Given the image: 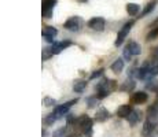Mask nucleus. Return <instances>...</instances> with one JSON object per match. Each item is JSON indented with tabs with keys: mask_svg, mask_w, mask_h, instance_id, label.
I'll return each instance as SVG.
<instances>
[{
	"mask_svg": "<svg viewBox=\"0 0 158 137\" xmlns=\"http://www.w3.org/2000/svg\"><path fill=\"white\" fill-rule=\"evenodd\" d=\"M110 117V112L107 111V110L106 108H99L98 111H96V117H95V119L98 121V122H105L106 119H107V118Z\"/></svg>",
	"mask_w": 158,
	"mask_h": 137,
	"instance_id": "9",
	"label": "nucleus"
},
{
	"mask_svg": "<svg viewBox=\"0 0 158 137\" xmlns=\"http://www.w3.org/2000/svg\"><path fill=\"white\" fill-rule=\"evenodd\" d=\"M65 136H66V127H62V129L56 130L54 133V137H65Z\"/></svg>",
	"mask_w": 158,
	"mask_h": 137,
	"instance_id": "27",
	"label": "nucleus"
},
{
	"mask_svg": "<svg viewBox=\"0 0 158 137\" xmlns=\"http://www.w3.org/2000/svg\"><path fill=\"white\" fill-rule=\"evenodd\" d=\"M154 129H156V125L148 122V121H146L144 125H143V129H142V135H143L144 137L151 136L153 135V132H154Z\"/></svg>",
	"mask_w": 158,
	"mask_h": 137,
	"instance_id": "10",
	"label": "nucleus"
},
{
	"mask_svg": "<svg viewBox=\"0 0 158 137\" xmlns=\"http://www.w3.org/2000/svg\"><path fill=\"white\" fill-rule=\"evenodd\" d=\"M78 100L77 99H74V100H70V102H68V103H63V104H60V106H58V107H55V110H54V115L59 119V118H62V117H66L68 115V112H69V110H70V107L73 104H76Z\"/></svg>",
	"mask_w": 158,
	"mask_h": 137,
	"instance_id": "2",
	"label": "nucleus"
},
{
	"mask_svg": "<svg viewBox=\"0 0 158 137\" xmlns=\"http://www.w3.org/2000/svg\"><path fill=\"white\" fill-rule=\"evenodd\" d=\"M103 74V69H99V70H95V71L92 73V74L89 75V78L91 80H95V78H98V77H101V75Z\"/></svg>",
	"mask_w": 158,
	"mask_h": 137,
	"instance_id": "26",
	"label": "nucleus"
},
{
	"mask_svg": "<svg viewBox=\"0 0 158 137\" xmlns=\"http://www.w3.org/2000/svg\"><path fill=\"white\" fill-rule=\"evenodd\" d=\"M105 26H106V21L101 17H95L88 21V27L95 30V32H102V30L105 29Z\"/></svg>",
	"mask_w": 158,
	"mask_h": 137,
	"instance_id": "4",
	"label": "nucleus"
},
{
	"mask_svg": "<svg viewBox=\"0 0 158 137\" xmlns=\"http://www.w3.org/2000/svg\"><path fill=\"white\" fill-rule=\"evenodd\" d=\"M156 6H157V2H156V0H154V2H150V3H148V4L144 7V10L142 11L140 18H143V17H146V15H148V14H150L151 11H153L154 8H156Z\"/></svg>",
	"mask_w": 158,
	"mask_h": 137,
	"instance_id": "19",
	"label": "nucleus"
},
{
	"mask_svg": "<svg viewBox=\"0 0 158 137\" xmlns=\"http://www.w3.org/2000/svg\"><path fill=\"white\" fill-rule=\"evenodd\" d=\"M140 10V6L136 4V3H128L127 4V13L129 15H136Z\"/></svg>",
	"mask_w": 158,
	"mask_h": 137,
	"instance_id": "16",
	"label": "nucleus"
},
{
	"mask_svg": "<svg viewBox=\"0 0 158 137\" xmlns=\"http://www.w3.org/2000/svg\"><path fill=\"white\" fill-rule=\"evenodd\" d=\"M156 55H157V58H158V47L156 48Z\"/></svg>",
	"mask_w": 158,
	"mask_h": 137,
	"instance_id": "30",
	"label": "nucleus"
},
{
	"mask_svg": "<svg viewBox=\"0 0 158 137\" xmlns=\"http://www.w3.org/2000/svg\"><path fill=\"white\" fill-rule=\"evenodd\" d=\"M124 69V59H121V58H118L117 60L111 65V70H113L114 73H121Z\"/></svg>",
	"mask_w": 158,
	"mask_h": 137,
	"instance_id": "18",
	"label": "nucleus"
},
{
	"mask_svg": "<svg viewBox=\"0 0 158 137\" xmlns=\"http://www.w3.org/2000/svg\"><path fill=\"white\" fill-rule=\"evenodd\" d=\"M132 56H133V55H132V52H131L129 48H128V47L124 48V59L128 60V62H129V60L132 59Z\"/></svg>",
	"mask_w": 158,
	"mask_h": 137,
	"instance_id": "24",
	"label": "nucleus"
},
{
	"mask_svg": "<svg viewBox=\"0 0 158 137\" xmlns=\"http://www.w3.org/2000/svg\"><path fill=\"white\" fill-rule=\"evenodd\" d=\"M127 47L131 50V52H132V55H140V52H142V47L138 44V42H135V41H131Z\"/></svg>",
	"mask_w": 158,
	"mask_h": 137,
	"instance_id": "17",
	"label": "nucleus"
},
{
	"mask_svg": "<svg viewBox=\"0 0 158 137\" xmlns=\"http://www.w3.org/2000/svg\"><path fill=\"white\" fill-rule=\"evenodd\" d=\"M131 112H132V107L128 104L121 106V107H118V110H117V115L120 118H128V115Z\"/></svg>",
	"mask_w": 158,
	"mask_h": 137,
	"instance_id": "11",
	"label": "nucleus"
},
{
	"mask_svg": "<svg viewBox=\"0 0 158 137\" xmlns=\"http://www.w3.org/2000/svg\"><path fill=\"white\" fill-rule=\"evenodd\" d=\"M135 87H136V82L133 80H128V81H125L123 85H121L120 89L123 91V92H131V91H132Z\"/></svg>",
	"mask_w": 158,
	"mask_h": 137,
	"instance_id": "14",
	"label": "nucleus"
},
{
	"mask_svg": "<svg viewBox=\"0 0 158 137\" xmlns=\"http://www.w3.org/2000/svg\"><path fill=\"white\" fill-rule=\"evenodd\" d=\"M56 4V0H43L41 2V11H54V7Z\"/></svg>",
	"mask_w": 158,
	"mask_h": 137,
	"instance_id": "12",
	"label": "nucleus"
},
{
	"mask_svg": "<svg viewBox=\"0 0 158 137\" xmlns=\"http://www.w3.org/2000/svg\"><path fill=\"white\" fill-rule=\"evenodd\" d=\"M55 103H56V100L52 99V97H50V96H45L43 99V104L45 106V107H51V106H54Z\"/></svg>",
	"mask_w": 158,
	"mask_h": 137,
	"instance_id": "22",
	"label": "nucleus"
},
{
	"mask_svg": "<svg viewBox=\"0 0 158 137\" xmlns=\"http://www.w3.org/2000/svg\"><path fill=\"white\" fill-rule=\"evenodd\" d=\"M41 34H43L44 38H47V37L54 38L58 34V30L55 29V27H52V26H44L43 30H41Z\"/></svg>",
	"mask_w": 158,
	"mask_h": 137,
	"instance_id": "7",
	"label": "nucleus"
},
{
	"mask_svg": "<svg viewBox=\"0 0 158 137\" xmlns=\"http://www.w3.org/2000/svg\"><path fill=\"white\" fill-rule=\"evenodd\" d=\"M157 36H158V26H157V27H154V29L147 34V40H154V38H156Z\"/></svg>",
	"mask_w": 158,
	"mask_h": 137,
	"instance_id": "23",
	"label": "nucleus"
},
{
	"mask_svg": "<svg viewBox=\"0 0 158 137\" xmlns=\"http://www.w3.org/2000/svg\"><path fill=\"white\" fill-rule=\"evenodd\" d=\"M127 119H128V122L133 126V125H136L139 121L142 119V112L138 111V110H132V112L128 115V118H127Z\"/></svg>",
	"mask_w": 158,
	"mask_h": 137,
	"instance_id": "6",
	"label": "nucleus"
},
{
	"mask_svg": "<svg viewBox=\"0 0 158 137\" xmlns=\"http://www.w3.org/2000/svg\"><path fill=\"white\" fill-rule=\"evenodd\" d=\"M66 122H68V125L74 123L76 122V117L73 114H68V115H66Z\"/></svg>",
	"mask_w": 158,
	"mask_h": 137,
	"instance_id": "29",
	"label": "nucleus"
},
{
	"mask_svg": "<svg viewBox=\"0 0 158 137\" xmlns=\"http://www.w3.org/2000/svg\"><path fill=\"white\" fill-rule=\"evenodd\" d=\"M109 95H110V92H107V91H98L96 97H98V99H105V97H107Z\"/></svg>",
	"mask_w": 158,
	"mask_h": 137,
	"instance_id": "28",
	"label": "nucleus"
},
{
	"mask_svg": "<svg viewBox=\"0 0 158 137\" xmlns=\"http://www.w3.org/2000/svg\"><path fill=\"white\" fill-rule=\"evenodd\" d=\"M84 21L80 17H72L63 23V27L66 30H70V32H78V30L83 27Z\"/></svg>",
	"mask_w": 158,
	"mask_h": 137,
	"instance_id": "1",
	"label": "nucleus"
},
{
	"mask_svg": "<svg viewBox=\"0 0 158 137\" xmlns=\"http://www.w3.org/2000/svg\"><path fill=\"white\" fill-rule=\"evenodd\" d=\"M52 51H51V48L50 47H45L44 50H43V52H41V59L43 60H48L50 58H52Z\"/></svg>",
	"mask_w": 158,
	"mask_h": 137,
	"instance_id": "21",
	"label": "nucleus"
},
{
	"mask_svg": "<svg viewBox=\"0 0 158 137\" xmlns=\"http://www.w3.org/2000/svg\"><path fill=\"white\" fill-rule=\"evenodd\" d=\"M96 102H98V97H88V99H87L88 107L94 108V107H95V104H96Z\"/></svg>",
	"mask_w": 158,
	"mask_h": 137,
	"instance_id": "25",
	"label": "nucleus"
},
{
	"mask_svg": "<svg viewBox=\"0 0 158 137\" xmlns=\"http://www.w3.org/2000/svg\"><path fill=\"white\" fill-rule=\"evenodd\" d=\"M69 45H72V41H60V42H55V44L51 45V51H52L54 55L59 54L62 50H65V48H68Z\"/></svg>",
	"mask_w": 158,
	"mask_h": 137,
	"instance_id": "5",
	"label": "nucleus"
},
{
	"mask_svg": "<svg viewBox=\"0 0 158 137\" xmlns=\"http://www.w3.org/2000/svg\"><path fill=\"white\" fill-rule=\"evenodd\" d=\"M148 71H150L151 77L158 74V58H157V59L150 60V62H148Z\"/></svg>",
	"mask_w": 158,
	"mask_h": 137,
	"instance_id": "15",
	"label": "nucleus"
},
{
	"mask_svg": "<svg viewBox=\"0 0 158 137\" xmlns=\"http://www.w3.org/2000/svg\"><path fill=\"white\" fill-rule=\"evenodd\" d=\"M147 99H148V96L146 92H136L132 96V102L136 103V104H142V103L147 102Z\"/></svg>",
	"mask_w": 158,
	"mask_h": 137,
	"instance_id": "8",
	"label": "nucleus"
},
{
	"mask_svg": "<svg viewBox=\"0 0 158 137\" xmlns=\"http://www.w3.org/2000/svg\"><path fill=\"white\" fill-rule=\"evenodd\" d=\"M85 88H87V81L78 80V81H74V84H73V91L77 93H81Z\"/></svg>",
	"mask_w": 158,
	"mask_h": 137,
	"instance_id": "13",
	"label": "nucleus"
},
{
	"mask_svg": "<svg viewBox=\"0 0 158 137\" xmlns=\"http://www.w3.org/2000/svg\"><path fill=\"white\" fill-rule=\"evenodd\" d=\"M132 26H133V21H129V22H127L125 25L121 27V30L118 32L117 40H115V42H114L115 47H120V45L123 44L124 40H125V37L128 36V33L131 32V29H132Z\"/></svg>",
	"mask_w": 158,
	"mask_h": 137,
	"instance_id": "3",
	"label": "nucleus"
},
{
	"mask_svg": "<svg viewBox=\"0 0 158 137\" xmlns=\"http://www.w3.org/2000/svg\"><path fill=\"white\" fill-rule=\"evenodd\" d=\"M56 119H58V118L55 117V115H54V112H52V114H48L47 117L44 118V119H43V122H44L45 126H50V125H52V123L55 122Z\"/></svg>",
	"mask_w": 158,
	"mask_h": 137,
	"instance_id": "20",
	"label": "nucleus"
}]
</instances>
